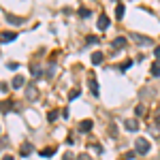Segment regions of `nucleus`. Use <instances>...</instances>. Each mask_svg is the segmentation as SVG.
Wrapping results in <instances>:
<instances>
[{
    "mask_svg": "<svg viewBox=\"0 0 160 160\" xmlns=\"http://www.w3.org/2000/svg\"><path fill=\"white\" fill-rule=\"evenodd\" d=\"M149 148H152V145H149L148 139H141V137H139V139L135 141V152L137 154H148Z\"/></svg>",
    "mask_w": 160,
    "mask_h": 160,
    "instance_id": "nucleus-1",
    "label": "nucleus"
},
{
    "mask_svg": "<svg viewBox=\"0 0 160 160\" xmlns=\"http://www.w3.org/2000/svg\"><path fill=\"white\" fill-rule=\"evenodd\" d=\"M124 128H126L128 132H137V128H139V122H137L135 118H130V120H124Z\"/></svg>",
    "mask_w": 160,
    "mask_h": 160,
    "instance_id": "nucleus-2",
    "label": "nucleus"
},
{
    "mask_svg": "<svg viewBox=\"0 0 160 160\" xmlns=\"http://www.w3.org/2000/svg\"><path fill=\"white\" fill-rule=\"evenodd\" d=\"M132 41H135L137 45H152V38L143 37V34H132Z\"/></svg>",
    "mask_w": 160,
    "mask_h": 160,
    "instance_id": "nucleus-3",
    "label": "nucleus"
},
{
    "mask_svg": "<svg viewBox=\"0 0 160 160\" xmlns=\"http://www.w3.org/2000/svg\"><path fill=\"white\" fill-rule=\"evenodd\" d=\"M96 26H98V30H107V28H109V17H107V15H100Z\"/></svg>",
    "mask_w": 160,
    "mask_h": 160,
    "instance_id": "nucleus-4",
    "label": "nucleus"
},
{
    "mask_svg": "<svg viewBox=\"0 0 160 160\" xmlns=\"http://www.w3.org/2000/svg\"><path fill=\"white\" fill-rule=\"evenodd\" d=\"M15 38H17V32H2V34H0V41H2V43H11Z\"/></svg>",
    "mask_w": 160,
    "mask_h": 160,
    "instance_id": "nucleus-5",
    "label": "nucleus"
},
{
    "mask_svg": "<svg viewBox=\"0 0 160 160\" xmlns=\"http://www.w3.org/2000/svg\"><path fill=\"white\" fill-rule=\"evenodd\" d=\"M90 92L94 94V96H98V83H96V77L90 73Z\"/></svg>",
    "mask_w": 160,
    "mask_h": 160,
    "instance_id": "nucleus-6",
    "label": "nucleus"
},
{
    "mask_svg": "<svg viewBox=\"0 0 160 160\" xmlns=\"http://www.w3.org/2000/svg\"><path fill=\"white\" fill-rule=\"evenodd\" d=\"M19 154H22V156H30V154H32V143L24 141V143H22V148H19Z\"/></svg>",
    "mask_w": 160,
    "mask_h": 160,
    "instance_id": "nucleus-7",
    "label": "nucleus"
},
{
    "mask_svg": "<svg viewBox=\"0 0 160 160\" xmlns=\"http://www.w3.org/2000/svg\"><path fill=\"white\" fill-rule=\"evenodd\" d=\"M37 96H38V90H37V88H34V86L26 88V98H28V100H34V98H37Z\"/></svg>",
    "mask_w": 160,
    "mask_h": 160,
    "instance_id": "nucleus-8",
    "label": "nucleus"
},
{
    "mask_svg": "<svg viewBox=\"0 0 160 160\" xmlns=\"http://www.w3.org/2000/svg\"><path fill=\"white\" fill-rule=\"evenodd\" d=\"M24 83H26V79L22 77V75H15V77H13V81H11V86H13V88H22Z\"/></svg>",
    "mask_w": 160,
    "mask_h": 160,
    "instance_id": "nucleus-9",
    "label": "nucleus"
},
{
    "mask_svg": "<svg viewBox=\"0 0 160 160\" xmlns=\"http://www.w3.org/2000/svg\"><path fill=\"white\" fill-rule=\"evenodd\" d=\"M0 111H2V113L13 111V102H11V100H2V102H0Z\"/></svg>",
    "mask_w": 160,
    "mask_h": 160,
    "instance_id": "nucleus-10",
    "label": "nucleus"
},
{
    "mask_svg": "<svg viewBox=\"0 0 160 160\" xmlns=\"http://www.w3.org/2000/svg\"><path fill=\"white\" fill-rule=\"evenodd\" d=\"M30 73H32L34 79H41V77H43V71H41V66H37V64H32V66H30Z\"/></svg>",
    "mask_w": 160,
    "mask_h": 160,
    "instance_id": "nucleus-11",
    "label": "nucleus"
},
{
    "mask_svg": "<svg viewBox=\"0 0 160 160\" xmlns=\"http://www.w3.org/2000/svg\"><path fill=\"white\" fill-rule=\"evenodd\" d=\"M79 130L81 132H90L92 130V120H83V122L79 124Z\"/></svg>",
    "mask_w": 160,
    "mask_h": 160,
    "instance_id": "nucleus-12",
    "label": "nucleus"
},
{
    "mask_svg": "<svg viewBox=\"0 0 160 160\" xmlns=\"http://www.w3.org/2000/svg\"><path fill=\"white\" fill-rule=\"evenodd\" d=\"M53 154H56V148H53V145H51V148H45V149H41V156H43V158H51Z\"/></svg>",
    "mask_w": 160,
    "mask_h": 160,
    "instance_id": "nucleus-13",
    "label": "nucleus"
},
{
    "mask_svg": "<svg viewBox=\"0 0 160 160\" xmlns=\"http://www.w3.org/2000/svg\"><path fill=\"white\" fill-rule=\"evenodd\" d=\"M102 60H105V56H102L100 51H96V53H92V64H102Z\"/></svg>",
    "mask_w": 160,
    "mask_h": 160,
    "instance_id": "nucleus-14",
    "label": "nucleus"
},
{
    "mask_svg": "<svg viewBox=\"0 0 160 160\" xmlns=\"http://www.w3.org/2000/svg\"><path fill=\"white\" fill-rule=\"evenodd\" d=\"M124 13H126V7H124V4H118V7H115V17H118V19H122Z\"/></svg>",
    "mask_w": 160,
    "mask_h": 160,
    "instance_id": "nucleus-15",
    "label": "nucleus"
},
{
    "mask_svg": "<svg viewBox=\"0 0 160 160\" xmlns=\"http://www.w3.org/2000/svg\"><path fill=\"white\" fill-rule=\"evenodd\" d=\"M113 47H120V49H122V47H126V38H124V37H118L115 41H113Z\"/></svg>",
    "mask_w": 160,
    "mask_h": 160,
    "instance_id": "nucleus-16",
    "label": "nucleus"
},
{
    "mask_svg": "<svg viewBox=\"0 0 160 160\" xmlns=\"http://www.w3.org/2000/svg\"><path fill=\"white\" fill-rule=\"evenodd\" d=\"M149 132L154 137H160V124H152V126H149Z\"/></svg>",
    "mask_w": 160,
    "mask_h": 160,
    "instance_id": "nucleus-17",
    "label": "nucleus"
},
{
    "mask_svg": "<svg viewBox=\"0 0 160 160\" xmlns=\"http://www.w3.org/2000/svg\"><path fill=\"white\" fill-rule=\"evenodd\" d=\"M152 75H154V77H160V62L152 64Z\"/></svg>",
    "mask_w": 160,
    "mask_h": 160,
    "instance_id": "nucleus-18",
    "label": "nucleus"
},
{
    "mask_svg": "<svg viewBox=\"0 0 160 160\" xmlns=\"http://www.w3.org/2000/svg\"><path fill=\"white\" fill-rule=\"evenodd\" d=\"M47 120H49V122H56V120H58V111L51 109L49 113H47Z\"/></svg>",
    "mask_w": 160,
    "mask_h": 160,
    "instance_id": "nucleus-19",
    "label": "nucleus"
},
{
    "mask_svg": "<svg viewBox=\"0 0 160 160\" xmlns=\"http://www.w3.org/2000/svg\"><path fill=\"white\" fill-rule=\"evenodd\" d=\"M96 43H98V37H92V34H90V37L86 38V45H96Z\"/></svg>",
    "mask_w": 160,
    "mask_h": 160,
    "instance_id": "nucleus-20",
    "label": "nucleus"
},
{
    "mask_svg": "<svg viewBox=\"0 0 160 160\" xmlns=\"http://www.w3.org/2000/svg\"><path fill=\"white\" fill-rule=\"evenodd\" d=\"M79 17H90V9H86V7H79Z\"/></svg>",
    "mask_w": 160,
    "mask_h": 160,
    "instance_id": "nucleus-21",
    "label": "nucleus"
},
{
    "mask_svg": "<svg viewBox=\"0 0 160 160\" xmlns=\"http://www.w3.org/2000/svg\"><path fill=\"white\" fill-rule=\"evenodd\" d=\"M79 94H81V90L77 88V90H73V92L68 94V98H71V100H75V98H79Z\"/></svg>",
    "mask_w": 160,
    "mask_h": 160,
    "instance_id": "nucleus-22",
    "label": "nucleus"
},
{
    "mask_svg": "<svg viewBox=\"0 0 160 160\" xmlns=\"http://www.w3.org/2000/svg\"><path fill=\"white\" fill-rule=\"evenodd\" d=\"M135 113H137V115H143V113H145V107H143V105H137V107H135Z\"/></svg>",
    "mask_w": 160,
    "mask_h": 160,
    "instance_id": "nucleus-23",
    "label": "nucleus"
},
{
    "mask_svg": "<svg viewBox=\"0 0 160 160\" xmlns=\"http://www.w3.org/2000/svg\"><path fill=\"white\" fill-rule=\"evenodd\" d=\"M62 160H77V158H75V154H73V152H66V154L62 156Z\"/></svg>",
    "mask_w": 160,
    "mask_h": 160,
    "instance_id": "nucleus-24",
    "label": "nucleus"
},
{
    "mask_svg": "<svg viewBox=\"0 0 160 160\" xmlns=\"http://www.w3.org/2000/svg\"><path fill=\"white\" fill-rule=\"evenodd\" d=\"M154 124H160V107L154 111Z\"/></svg>",
    "mask_w": 160,
    "mask_h": 160,
    "instance_id": "nucleus-25",
    "label": "nucleus"
},
{
    "mask_svg": "<svg viewBox=\"0 0 160 160\" xmlns=\"http://www.w3.org/2000/svg\"><path fill=\"white\" fill-rule=\"evenodd\" d=\"M9 22H11V24H15V26H19V24H22V19H19V17H13V15L9 17Z\"/></svg>",
    "mask_w": 160,
    "mask_h": 160,
    "instance_id": "nucleus-26",
    "label": "nucleus"
},
{
    "mask_svg": "<svg viewBox=\"0 0 160 160\" xmlns=\"http://www.w3.org/2000/svg\"><path fill=\"white\" fill-rule=\"evenodd\" d=\"M130 66H132V62L126 60V62H122V66H120V68H122V71H126V68H130Z\"/></svg>",
    "mask_w": 160,
    "mask_h": 160,
    "instance_id": "nucleus-27",
    "label": "nucleus"
},
{
    "mask_svg": "<svg viewBox=\"0 0 160 160\" xmlns=\"http://www.w3.org/2000/svg\"><path fill=\"white\" fill-rule=\"evenodd\" d=\"M130 158H135V152H128V154H124V160H130Z\"/></svg>",
    "mask_w": 160,
    "mask_h": 160,
    "instance_id": "nucleus-28",
    "label": "nucleus"
},
{
    "mask_svg": "<svg viewBox=\"0 0 160 160\" xmlns=\"http://www.w3.org/2000/svg\"><path fill=\"white\" fill-rule=\"evenodd\" d=\"M79 160H92V158H90L88 154H81V156H79Z\"/></svg>",
    "mask_w": 160,
    "mask_h": 160,
    "instance_id": "nucleus-29",
    "label": "nucleus"
},
{
    "mask_svg": "<svg viewBox=\"0 0 160 160\" xmlns=\"http://www.w3.org/2000/svg\"><path fill=\"white\" fill-rule=\"evenodd\" d=\"M154 56H156V58L160 60V47H156V49H154Z\"/></svg>",
    "mask_w": 160,
    "mask_h": 160,
    "instance_id": "nucleus-30",
    "label": "nucleus"
},
{
    "mask_svg": "<svg viewBox=\"0 0 160 160\" xmlns=\"http://www.w3.org/2000/svg\"><path fill=\"white\" fill-rule=\"evenodd\" d=\"M2 160H15V158H13V156H4Z\"/></svg>",
    "mask_w": 160,
    "mask_h": 160,
    "instance_id": "nucleus-31",
    "label": "nucleus"
}]
</instances>
